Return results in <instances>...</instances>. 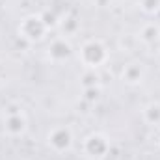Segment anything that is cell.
Wrapping results in <instances>:
<instances>
[{
  "label": "cell",
  "instance_id": "9",
  "mask_svg": "<svg viewBox=\"0 0 160 160\" xmlns=\"http://www.w3.org/2000/svg\"><path fill=\"white\" fill-rule=\"evenodd\" d=\"M142 116H143V121H145L147 125H151V127H160V101H151V102L143 108Z\"/></svg>",
  "mask_w": 160,
  "mask_h": 160
},
{
  "label": "cell",
  "instance_id": "12",
  "mask_svg": "<svg viewBox=\"0 0 160 160\" xmlns=\"http://www.w3.org/2000/svg\"><path fill=\"white\" fill-rule=\"evenodd\" d=\"M39 15H41V21L45 22V26H47L48 30H54V28L60 26V17H58L54 11H50V9H43Z\"/></svg>",
  "mask_w": 160,
  "mask_h": 160
},
{
  "label": "cell",
  "instance_id": "15",
  "mask_svg": "<svg viewBox=\"0 0 160 160\" xmlns=\"http://www.w3.org/2000/svg\"><path fill=\"white\" fill-rule=\"evenodd\" d=\"M112 2H114V0H95V4H97L99 8H108V6H112Z\"/></svg>",
  "mask_w": 160,
  "mask_h": 160
},
{
  "label": "cell",
  "instance_id": "8",
  "mask_svg": "<svg viewBox=\"0 0 160 160\" xmlns=\"http://www.w3.org/2000/svg\"><path fill=\"white\" fill-rule=\"evenodd\" d=\"M140 41L143 45H155L160 41V26L157 22H147L140 28Z\"/></svg>",
  "mask_w": 160,
  "mask_h": 160
},
{
  "label": "cell",
  "instance_id": "7",
  "mask_svg": "<svg viewBox=\"0 0 160 160\" xmlns=\"http://www.w3.org/2000/svg\"><path fill=\"white\" fill-rule=\"evenodd\" d=\"M143 77H145V69H143V65L138 63V62L127 63V65L123 67V71H121V80H123L125 84H128V86H140L142 80H143Z\"/></svg>",
  "mask_w": 160,
  "mask_h": 160
},
{
  "label": "cell",
  "instance_id": "1",
  "mask_svg": "<svg viewBox=\"0 0 160 160\" xmlns=\"http://www.w3.org/2000/svg\"><path fill=\"white\" fill-rule=\"evenodd\" d=\"M108 58H110L108 48H106V45L101 39L84 41L82 47H80V50H78V60L86 69L97 71L99 67H102L108 62Z\"/></svg>",
  "mask_w": 160,
  "mask_h": 160
},
{
  "label": "cell",
  "instance_id": "6",
  "mask_svg": "<svg viewBox=\"0 0 160 160\" xmlns=\"http://www.w3.org/2000/svg\"><path fill=\"white\" fill-rule=\"evenodd\" d=\"M47 54H48V60L52 63H63L73 56V45L65 36H56L50 41V45L47 48Z\"/></svg>",
  "mask_w": 160,
  "mask_h": 160
},
{
  "label": "cell",
  "instance_id": "2",
  "mask_svg": "<svg viewBox=\"0 0 160 160\" xmlns=\"http://www.w3.org/2000/svg\"><path fill=\"white\" fill-rule=\"evenodd\" d=\"M47 143L54 153H67L71 151L73 143H75V134L71 130V127L67 125H56L48 130L47 134Z\"/></svg>",
  "mask_w": 160,
  "mask_h": 160
},
{
  "label": "cell",
  "instance_id": "4",
  "mask_svg": "<svg viewBox=\"0 0 160 160\" xmlns=\"http://www.w3.org/2000/svg\"><path fill=\"white\" fill-rule=\"evenodd\" d=\"M28 128V121L26 116L22 114L21 106L17 104H11L8 110H6V118H4V130L9 138H19L26 132Z\"/></svg>",
  "mask_w": 160,
  "mask_h": 160
},
{
  "label": "cell",
  "instance_id": "3",
  "mask_svg": "<svg viewBox=\"0 0 160 160\" xmlns=\"http://www.w3.org/2000/svg\"><path fill=\"white\" fill-rule=\"evenodd\" d=\"M50 30L45 26V22L41 21V15L38 13H32V15H26L21 24H19V38L26 39L28 43H36L41 41Z\"/></svg>",
  "mask_w": 160,
  "mask_h": 160
},
{
  "label": "cell",
  "instance_id": "14",
  "mask_svg": "<svg viewBox=\"0 0 160 160\" xmlns=\"http://www.w3.org/2000/svg\"><path fill=\"white\" fill-rule=\"evenodd\" d=\"M140 8L147 15H157L160 13V0H140Z\"/></svg>",
  "mask_w": 160,
  "mask_h": 160
},
{
  "label": "cell",
  "instance_id": "10",
  "mask_svg": "<svg viewBox=\"0 0 160 160\" xmlns=\"http://www.w3.org/2000/svg\"><path fill=\"white\" fill-rule=\"evenodd\" d=\"M62 30V36H75L77 32L80 30V21L75 17V15H65L63 19H60V26Z\"/></svg>",
  "mask_w": 160,
  "mask_h": 160
},
{
  "label": "cell",
  "instance_id": "5",
  "mask_svg": "<svg viewBox=\"0 0 160 160\" xmlns=\"http://www.w3.org/2000/svg\"><path fill=\"white\" fill-rule=\"evenodd\" d=\"M82 151L89 158H104L110 153V140L101 132H91L82 142Z\"/></svg>",
  "mask_w": 160,
  "mask_h": 160
},
{
  "label": "cell",
  "instance_id": "11",
  "mask_svg": "<svg viewBox=\"0 0 160 160\" xmlns=\"http://www.w3.org/2000/svg\"><path fill=\"white\" fill-rule=\"evenodd\" d=\"M99 73L97 71H93V69H86L84 71V75L80 77V86H82V89H86V88H97L99 86Z\"/></svg>",
  "mask_w": 160,
  "mask_h": 160
},
{
  "label": "cell",
  "instance_id": "13",
  "mask_svg": "<svg viewBox=\"0 0 160 160\" xmlns=\"http://www.w3.org/2000/svg\"><path fill=\"white\" fill-rule=\"evenodd\" d=\"M99 95H101V88H86L82 89V101L88 102V104H95L99 101Z\"/></svg>",
  "mask_w": 160,
  "mask_h": 160
}]
</instances>
